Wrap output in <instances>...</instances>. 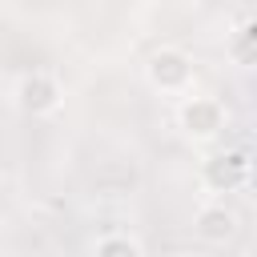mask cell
I'll use <instances>...</instances> for the list:
<instances>
[{
	"label": "cell",
	"mask_w": 257,
	"mask_h": 257,
	"mask_svg": "<svg viewBox=\"0 0 257 257\" xmlns=\"http://www.w3.org/2000/svg\"><path fill=\"white\" fill-rule=\"evenodd\" d=\"M201 185L209 193H237V189H245L249 185V153L245 149L213 153L201 165Z\"/></svg>",
	"instance_id": "obj_4"
},
{
	"label": "cell",
	"mask_w": 257,
	"mask_h": 257,
	"mask_svg": "<svg viewBox=\"0 0 257 257\" xmlns=\"http://www.w3.org/2000/svg\"><path fill=\"white\" fill-rule=\"evenodd\" d=\"M60 100H64V88L44 68H32L16 80V108L28 112V116H48V112L60 108Z\"/></svg>",
	"instance_id": "obj_3"
},
{
	"label": "cell",
	"mask_w": 257,
	"mask_h": 257,
	"mask_svg": "<svg viewBox=\"0 0 257 257\" xmlns=\"http://www.w3.org/2000/svg\"><path fill=\"white\" fill-rule=\"evenodd\" d=\"M193 229H197L201 241H209V245H225V241L237 233V213H233L225 201H209V205L197 209Z\"/></svg>",
	"instance_id": "obj_5"
},
{
	"label": "cell",
	"mask_w": 257,
	"mask_h": 257,
	"mask_svg": "<svg viewBox=\"0 0 257 257\" xmlns=\"http://www.w3.org/2000/svg\"><path fill=\"white\" fill-rule=\"evenodd\" d=\"M92 253H100V257H145V241L133 237V233L112 229V233H100L92 241Z\"/></svg>",
	"instance_id": "obj_7"
},
{
	"label": "cell",
	"mask_w": 257,
	"mask_h": 257,
	"mask_svg": "<svg viewBox=\"0 0 257 257\" xmlns=\"http://www.w3.org/2000/svg\"><path fill=\"white\" fill-rule=\"evenodd\" d=\"M225 52H229V60L241 64V68H249V64L257 60V28H253V20H241V24L229 32Z\"/></svg>",
	"instance_id": "obj_6"
},
{
	"label": "cell",
	"mask_w": 257,
	"mask_h": 257,
	"mask_svg": "<svg viewBox=\"0 0 257 257\" xmlns=\"http://www.w3.org/2000/svg\"><path fill=\"white\" fill-rule=\"evenodd\" d=\"M225 104L217 100V96H189L185 92V100H181V108H177V128L193 141V145H209V141H217L221 133H225Z\"/></svg>",
	"instance_id": "obj_2"
},
{
	"label": "cell",
	"mask_w": 257,
	"mask_h": 257,
	"mask_svg": "<svg viewBox=\"0 0 257 257\" xmlns=\"http://www.w3.org/2000/svg\"><path fill=\"white\" fill-rule=\"evenodd\" d=\"M145 80H149V88L161 92V96H185V92H193V80H197L193 56H189L185 48L161 44V48L145 60Z\"/></svg>",
	"instance_id": "obj_1"
}]
</instances>
